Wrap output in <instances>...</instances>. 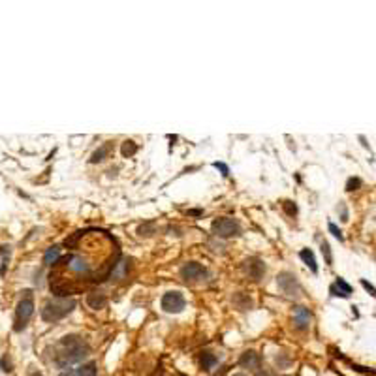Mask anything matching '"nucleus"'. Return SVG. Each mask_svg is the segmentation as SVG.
I'll return each mask as SVG.
<instances>
[{"label": "nucleus", "mask_w": 376, "mask_h": 376, "mask_svg": "<svg viewBox=\"0 0 376 376\" xmlns=\"http://www.w3.org/2000/svg\"><path fill=\"white\" fill-rule=\"evenodd\" d=\"M87 356H89L87 340H83L79 335H66L53 346L51 359H53V365L58 369H68L74 363L83 361Z\"/></svg>", "instance_id": "f257e3e1"}, {"label": "nucleus", "mask_w": 376, "mask_h": 376, "mask_svg": "<svg viewBox=\"0 0 376 376\" xmlns=\"http://www.w3.org/2000/svg\"><path fill=\"white\" fill-rule=\"evenodd\" d=\"M75 309V301L68 297H56V299L46 301V305L42 307V318L46 322H56L68 316Z\"/></svg>", "instance_id": "f03ea898"}, {"label": "nucleus", "mask_w": 376, "mask_h": 376, "mask_svg": "<svg viewBox=\"0 0 376 376\" xmlns=\"http://www.w3.org/2000/svg\"><path fill=\"white\" fill-rule=\"evenodd\" d=\"M32 314H34V297H32V291L25 290L17 303V309H15V331L27 328Z\"/></svg>", "instance_id": "7ed1b4c3"}, {"label": "nucleus", "mask_w": 376, "mask_h": 376, "mask_svg": "<svg viewBox=\"0 0 376 376\" xmlns=\"http://www.w3.org/2000/svg\"><path fill=\"white\" fill-rule=\"evenodd\" d=\"M213 234H216L218 237H234V235L241 234V228H239L237 220L222 216V218H216L213 222Z\"/></svg>", "instance_id": "20e7f679"}, {"label": "nucleus", "mask_w": 376, "mask_h": 376, "mask_svg": "<svg viewBox=\"0 0 376 376\" xmlns=\"http://www.w3.org/2000/svg\"><path fill=\"white\" fill-rule=\"evenodd\" d=\"M277 284H279L282 293H286V295H290V297L299 293V282L295 279V275L290 271H282L281 275L277 277Z\"/></svg>", "instance_id": "39448f33"}, {"label": "nucleus", "mask_w": 376, "mask_h": 376, "mask_svg": "<svg viewBox=\"0 0 376 376\" xmlns=\"http://www.w3.org/2000/svg\"><path fill=\"white\" fill-rule=\"evenodd\" d=\"M185 305H187V301H185V295L181 291H168L162 297V309L166 310V312L177 314V312L185 309Z\"/></svg>", "instance_id": "423d86ee"}, {"label": "nucleus", "mask_w": 376, "mask_h": 376, "mask_svg": "<svg viewBox=\"0 0 376 376\" xmlns=\"http://www.w3.org/2000/svg\"><path fill=\"white\" fill-rule=\"evenodd\" d=\"M205 275H207L205 267H203L201 263H196V262L187 263V265H183V269H181V277H183L187 282L188 281L190 282L199 281V279H203Z\"/></svg>", "instance_id": "0eeeda50"}, {"label": "nucleus", "mask_w": 376, "mask_h": 376, "mask_svg": "<svg viewBox=\"0 0 376 376\" xmlns=\"http://www.w3.org/2000/svg\"><path fill=\"white\" fill-rule=\"evenodd\" d=\"M244 269L248 273V277L254 279V281H260L263 277V273H265V265H263L262 260H258V258H250V260H246L244 262Z\"/></svg>", "instance_id": "6e6552de"}, {"label": "nucleus", "mask_w": 376, "mask_h": 376, "mask_svg": "<svg viewBox=\"0 0 376 376\" xmlns=\"http://www.w3.org/2000/svg\"><path fill=\"white\" fill-rule=\"evenodd\" d=\"M293 324L299 331L309 329L310 326V312L307 307H295L293 309Z\"/></svg>", "instance_id": "1a4fd4ad"}, {"label": "nucleus", "mask_w": 376, "mask_h": 376, "mask_svg": "<svg viewBox=\"0 0 376 376\" xmlns=\"http://www.w3.org/2000/svg\"><path fill=\"white\" fill-rule=\"evenodd\" d=\"M96 373H98L96 363H94V361H89V363H85V365H81L79 369H75V371H64V373H60L58 376H96Z\"/></svg>", "instance_id": "9d476101"}, {"label": "nucleus", "mask_w": 376, "mask_h": 376, "mask_svg": "<svg viewBox=\"0 0 376 376\" xmlns=\"http://www.w3.org/2000/svg\"><path fill=\"white\" fill-rule=\"evenodd\" d=\"M262 363V357L258 352H254V350H248V352H244L241 359H239V365L244 367V369H258Z\"/></svg>", "instance_id": "9b49d317"}, {"label": "nucleus", "mask_w": 376, "mask_h": 376, "mask_svg": "<svg viewBox=\"0 0 376 376\" xmlns=\"http://www.w3.org/2000/svg\"><path fill=\"white\" fill-rule=\"evenodd\" d=\"M331 293H333V295H337V297H348V295L352 293V286H350L344 279H340V277H338L337 282L331 286Z\"/></svg>", "instance_id": "f8f14e48"}, {"label": "nucleus", "mask_w": 376, "mask_h": 376, "mask_svg": "<svg viewBox=\"0 0 376 376\" xmlns=\"http://www.w3.org/2000/svg\"><path fill=\"white\" fill-rule=\"evenodd\" d=\"M111 150H113V143H111V141L103 143L100 149L94 150V152H93V156H91V162H93V164H96V162H102V160H105L107 156H109V154H111Z\"/></svg>", "instance_id": "ddd939ff"}, {"label": "nucleus", "mask_w": 376, "mask_h": 376, "mask_svg": "<svg viewBox=\"0 0 376 376\" xmlns=\"http://www.w3.org/2000/svg\"><path fill=\"white\" fill-rule=\"evenodd\" d=\"M87 305L91 307V309L98 310V309H103L105 305H107V299H105V295L103 293H89L87 295Z\"/></svg>", "instance_id": "4468645a"}, {"label": "nucleus", "mask_w": 376, "mask_h": 376, "mask_svg": "<svg viewBox=\"0 0 376 376\" xmlns=\"http://www.w3.org/2000/svg\"><path fill=\"white\" fill-rule=\"evenodd\" d=\"M299 256H301V260H303V262L310 267V271L318 273V265H316V260H314V252H312V250H309V248H303V250L299 252Z\"/></svg>", "instance_id": "2eb2a0df"}, {"label": "nucleus", "mask_w": 376, "mask_h": 376, "mask_svg": "<svg viewBox=\"0 0 376 376\" xmlns=\"http://www.w3.org/2000/svg\"><path fill=\"white\" fill-rule=\"evenodd\" d=\"M58 256H60V246H51L47 248V252L44 254V263L46 265H55L58 262Z\"/></svg>", "instance_id": "dca6fc26"}, {"label": "nucleus", "mask_w": 376, "mask_h": 376, "mask_svg": "<svg viewBox=\"0 0 376 376\" xmlns=\"http://www.w3.org/2000/svg\"><path fill=\"white\" fill-rule=\"evenodd\" d=\"M199 361H201V369H203V371H211V369L216 365V356L211 354V352H203Z\"/></svg>", "instance_id": "f3484780"}, {"label": "nucleus", "mask_w": 376, "mask_h": 376, "mask_svg": "<svg viewBox=\"0 0 376 376\" xmlns=\"http://www.w3.org/2000/svg\"><path fill=\"white\" fill-rule=\"evenodd\" d=\"M136 150H138V145H136L134 141H124V143H122L121 152H122V156H124V158H130V156H134V154H136Z\"/></svg>", "instance_id": "a211bd4d"}, {"label": "nucleus", "mask_w": 376, "mask_h": 376, "mask_svg": "<svg viewBox=\"0 0 376 376\" xmlns=\"http://www.w3.org/2000/svg\"><path fill=\"white\" fill-rule=\"evenodd\" d=\"M322 252L326 254V263L331 265V262H333V256H331V248H329V244L326 243V241L322 243Z\"/></svg>", "instance_id": "6ab92c4d"}, {"label": "nucleus", "mask_w": 376, "mask_h": 376, "mask_svg": "<svg viewBox=\"0 0 376 376\" xmlns=\"http://www.w3.org/2000/svg\"><path fill=\"white\" fill-rule=\"evenodd\" d=\"M282 205H284V209H286V213H288V215L293 216L295 213H297V207H295V203H293V201H284Z\"/></svg>", "instance_id": "aec40b11"}, {"label": "nucleus", "mask_w": 376, "mask_h": 376, "mask_svg": "<svg viewBox=\"0 0 376 376\" xmlns=\"http://www.w3.org/2000/svg\"><path fill=\"white\" fill-rule=\"evenodd\" d=\"M359 187H361V181H359V179H350V181H348V185H346V190H350V192H352V190H357V188H359Z\"/></svg>", "instance_id": "412c9836"}, {"label": "nucleus", "mask_w": 376, "mask_h": 376, "mask_svg": "<svg viewBox=\"0 0 376 376\" xmlns=\"http://www.w3.org/2000/svg\"><path fill=\"white\" fill-rule=\"evenodd\" d=\"M329 232L335 235L338 241H344V235H342V232H340V230H338V228H337L335 224H329Z\"/></svg>", "instance_id": "4be33fe9"}, {"label": "nucleus", "mask_w": 376, "mask_h": 376, "mask_svg": "<svg viewBox=\"0 0 376 376\" xmlns=\"http://www.w3.org/2000/svg\"><path fill=\"white\" fill-rule=\"evenodd\" d=\"M213 166H215L216 169H220V171H222V175H224V177H228V175H230V168H228V166H226V164H222V162H215V164H213Z\"/></svg>", "instance_id": "5701e85b"}, {"label": "nucleus", "mask_w": 376, "mask_h": 376, "mask_svg": "<svg viewBox=\"0 0 376 376\" xmlns=\"http://www.w3.org/2000/svg\"><path fill=\"white\" fill-rule=\"evenodd\" d=\"M361 286H363L367 291H371V295H375V297H376V288L373 286V284H371V282H367L365 279H363V281H361Z\"/></svg>", "instance_id": "b1692460"}, {"label": "nucleus", "mask_w": 376, "mask_h": 376, "mask_svg": "<svg viewBox=\"0 0 376 376\" xmlns=\"http://www.w3.org/2000/svg\"><path fill=\"white\" fill-rule=\"evenodd\" d=\"M340 215H342V220L346 222V220H348V211H346V207H344V205H340Z\"/></svg>", "instance_id": "393cba45"}, {"label": "nucleus", "mask_w": 376, "mask_h": 376, "mask_svg": "<svg viewBox=\"0 0 376 376\" xmlns=\"http://www.w3.org/2000/svg\"><path fill=\"white\" fill-rule=\"evenodd\" d=\"M232 376H246L244 373H235V375H232Z\"/></svg>", "instance_id": "a878e982"}, {"label": "nucleus", "mask_w": 376, "mask_h": 376, "mask_svg": "<svg viewBox=\"0 0 376 376\" xmlns=\"http://www.w3.org/2000/svg\"><path fill=\"white\" fill-rule=\"evenodd\" d=\"M30 376H42L40 373H30Z\"/></svg>", "instance_id": "bb28decb"}, {"label": "nucleus", "mask_w": 376, "mask_h": 376, "mask_svg": "<svg viewBox=\"0 0 376 376\" xmlns=\"http://www.w3.org/2000/svg\"><path fill=\"white\" fill-rule=\"evenodd\" d=\"M260 376H271V375H260Z\"/></svg>", "instance_id": "cd10ccee"}]
</instances>
